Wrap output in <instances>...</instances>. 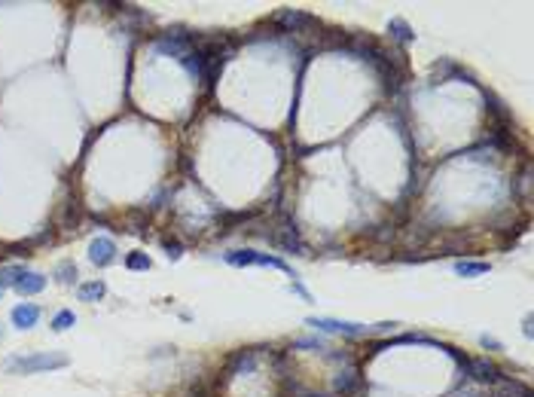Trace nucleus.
Here are the masks:
<instances>
[{
  "label": "nucleus",
  "mask_w": 534,
  "mask_h": 397,
  "mask_svg": "<svg viewBox=\"0 0 534 397\" xmlns=\"http://www.w3.org/2000/svg\"><path fill=\"white\" fill-rule=\"evenodd\" d=\"M62 367H68V355H62V351H37V355L25 358H10L12 373H40V370H62Z\"/></svg>",
  "instance_id": "obj_1"
},
{
  "label": "nucleus",
  "mask_w": 534,
  "mask_h": 397,
  "mask_svg": "<svg viewBox=\"0 0 534 397\" xmlns=\"http://www.w3.org/2000/svg\"><path fill=\"white\" fill-rule=\"evenodd\" d=\"M226 263H232V266H272V269L287 272V275L293 278V284H296V272L287 266L281 257H272V254H259V251H229V254H226Z\"/></svg>",
  "instance_id": "obj_2"
},
{
  "label": "nucleus",
  "mask_w": 534,
  "mask_h": 397,
  "mask_svg": "<svg viewBox=\"0 0 534 397\" xmlns=\"http://www.w3.org/2000/svg\"><path fill=\"white\" fill-rule=\"evenodd\" d=\"M461 367L467 370V376H470V379L486 382V385H498V382L504 379L501 370L488 361V358H470V361H461Z\"/></svg>",
  "instance_id": "obj_3"
},
{
  "label": "nucleus",
  "mask_w": 534,
  "mask_h": 397,
  "mask_svg": "<svg viewBox=\"0 0 534 397\" xmlns=\"http://www.w3.org/2000/svg\"><path fill=\"white\" fill-rule=\"evenodd\" d=\"M306 324L324 330V333H342V336H363V333H369L363 324H354V321H336V318H306Z\"/></svg>",
  "instance_id": "obj_4"
},
{
  "label": "nucleus",
  "mask_w": 534,
  "mask_h": 397,
  "mask_svg": "<svg viewBox=\"0 0 534 397\" xmlns=\"http://www.w3.org/2000/svg\"><path fill=\"white\" fill-rule=\"evenodd\" d=\"M89 260H92L95 266H110V263L116 260V245L110 239H95L92 245H89Z\"/></svg>",
  "instance_id": "obj_5"
},
{
  "label": "nucleus",
  "mask_w": 534,
  "mask_h": 397,
  "mask_svg": "<svg viewBox=\"0 0 534 397\" xmlns=\"http://www.w3.org/2000/svg\"><path fill=\"white\" fill-rule=\"evenodd\" d=\"M360 388H363V382H360L358 367H351V370H342V373L336 376V394L351 397V394H358Z\"/></svg>",
  "instance_id": "obj_6"
},
{
  "label": "nucleus",
  "mask_w": 534,
  "mask_h": 397,
  "mask_svg": "<svg viewBox=\"0 0 534 397\" xmlns=\"http://www.w3.org/2000/svg\"><path fill=\"white\" fill-rule=\"evenodd\" d=\"M37 318H40V308L34 303H21V306L12 308V324L19 330H31L37 324Z\"/></svg>",
  "instance_id": "obj_7"
},
{
  "label": "nucleus",
  "mask_w": 534,
  "mask_h": 397,
  "mask_svg": "<svg viewBox=\"0 0 534 397\" xmlns=\"http://www.w3.org/2000/svg\"><path fill=\"white\" fill-rule=\"evenodd\" d=\"M278 21L287 28V31H300V28H311V25H317L311 16H306V12H296V10H281L278 12Z\"/></svg>",
  "instance_id": "obj_8"
},
{
  "label": "nucleus",
  "mask_w": 534,
  "mask_h": 397,
  "mask_svg": "<svg viewBox=\"0 0 534 397\" xmlns=\"http://www.w3.org/2000/svg\"><path fill=\"white\" fill-rule=\"evenodd\" d=\"M43 288H46V278H43L40 272H25V275L19 278V284H16V290L21 293V297H31V293H40Z\"/></svg>",
  "instance_id": "obj_9"
},
{
  "label": "nucleus",
  "mask_w": 534,
  "mask_h": 397,
  "mask_svg": "<svg viewBox=\"0 0 534 397\" xmlns=\"http://www.w3.org/2000/svg\"><path fill=\"white\" fill-rule=\"evenodd\" d=\"M104 293H107V284H104V281H98V278H95V281H86V284H80V288H77V297H80V303H98V299L104 297Z\"/></svg>",
  "instance_id": "obj_10"
},
{
  "label": "nucleus",
  "mask_w": 534,
  "mask_h": 397,
  "mask_svg": "<svg viewBox=\"0 0 534 397\" xmlns=\"http://www.w3.org/2000/svg\"><path fill=\"white\" fill-rule=\"evenodd\" d=\"M495 397H531V391L522 385V382H516V379H501Z\"/></svg>",
  "instance_id": "obj_11"
},
{
  "label": "nucleus",
  "mask_w": 534,
  "mask_h": 397,
  "mask_svg": "<svg viewBox=\"0 0 534 397\" xmlns=\"http://www.w3.org/2000/svg\"><path fill=\"white\" fill-rule=\"evenodd\" d=\"M156 46L162 49V53H172V55H183L187 53V37H162V40H156Z\"/></svg>",
  "instance_id": "obj_12"
},
{
  "label": "nucleus",
  "mask_w": 534,
  "mask_h": 397,
  "mask_svg": "<svg viewBox=\"0 0 534 397\" xmlns=\"http://www.w3.org/2000/svg\"><path fill=\"white\" fill-rule=\"evenodd\" d=\"M455 272L464 278H477V275H486L488 272V263H473V260H461L455 263Z\"/></svg>",
  "instance_id": "obj_13"
},
{
  "label": "nucleus",
  "mask_w": 534,
  "mask_h": 397,
  "mask_svg": "<svg viewBox=\"0 0 534 397\" xmlns=\"http://www.w3.org/2000/svg\"><path fill=\"white\" fill-rule=\"evenodd\" d=\"M21 275H25V266H3V269H0V290H3V288H16Z\"/></svg>",
  "instance_id": "obj_14"
},
{
  "label": "nucleus",
  "mask_w": 534,
  "mask_h": 397,
  "mask_svg": "<svg viewBox=\"0 0 534 397\" xmlns=\"http://www.w3.org/2000/svg\"><path fill=\"white\" fill-rule=\"evenodd\" d=\"M388 31H391V34H394V37H397V40H400V43H412V40H415V34H412V28H409V25H406V21H403V19H391V25H388Z\"/></svg>",
  "instance_id": "obj_15"
},
{
  "label": "nucleus",
  "mask_w": 534,
  "mask_h": 397,
  "mask_svg": "<svg viewBox=\"0 0 534 397\" xmlns=\"http://www.w3.org/2000/svg\"><path fill=\"white\" fill-rule=\"evenodd\" d=\"M73 324H77V315L68 312V308H62V312L52 318V330H55V333H62V330H68V327H73Z\"/></svg>",
  "instance_id": "obj_16"
},
{
  "label": "nucleus",
  "mask_w": 534,
  "mask_h": 397,
  "mask_svg": "<svg viewBox=\"0 0 534 397\" xmlns=\"http://www.w3.org/2000/svg\"><path fill=\"white\" fill-rule=\"evenodd\" d=\"M55 278H58V281H62V284H71L73 278H77V266H73L71 260L58 263V266H55Z\"/></svg>",
  "instance_id": "obj_17"
},
{
  "label": "nucleus",
  "mask_w": 534,
  "mask_h": 397,
  "mask_svg": "<svg viewBox=\"0 0 534 397\" xmlns=\"http://www.w3.org/2000/svg\"><path fill=\"white\" fill-rule=\"evenodd\" d=\"M125 266H129L131 272H147L153 266V260L147 254H129V260H125Z\"/></svg>",
  "instance_id": "obj_18"
},
{
  "label": "nucleus",
  "mask_w": 534,
  "mask_h": 397,
  "mask_svg": "<svg viewBox=\"0 0 534 397\" xmlns=\"http://www.w3.org/2000/svg\"><path fill=\"white\" fill-rule=\"evenodd\" d=\"M296 349H321V340H300Z\"/></svg>",
  "instance_id": "obj_19"
},
{
  "label": "nucleus",
  "mask_w": 534,
  "mask_h": 397,
  "mask_svg": "<svg viewBox=\"0 0 534 397\" xmlns=\"http://www.w3.org/2000/svg\"><path fill=\"white\" fill-rule=\"evenodd\" d=\"M165 251H168V257H172V260H177V257H181V245H172V241H165Z\"/></svg>",
  "instance_id": "obj_20"
},
{
  "label": "nucleus",
  "mask_w": 534,
  "mask_h": 397,
  "mask_svg": "<svg viewBox=\"0 0 534 397\" xmlns=\"http://www.w3.org/2000/svg\"><path fill=\"white\" fill-rule=\"evenodd\" d=\"M479 342H483L486 349H495V351L501 349V345H498V340H492V336H483V340H479Z\"/></svg>",
  "instance_id": "obj_21"
},
{
  "label": "nucleus",
  "mask_w": 534,
  "mask_h": 397,
  "mask_svg": "<svg viewBox=\"0 0 534 397\" xmlns=\"http://www.w3.org/2000/svg\"><path fill=\"white\" fill-rule=\"evenodd\" d=\"M0 293H3V290H0Z\"/></svg>",
  "instance_id": "obj_22"
}]
</instances>
